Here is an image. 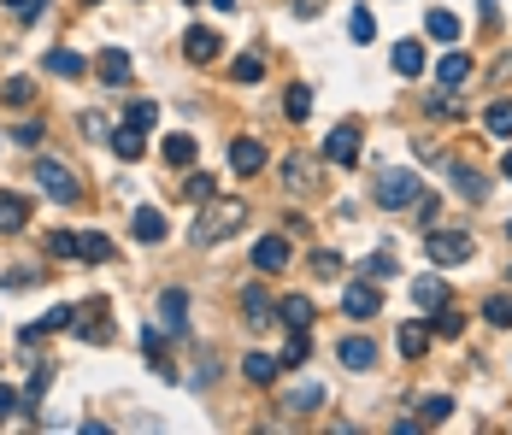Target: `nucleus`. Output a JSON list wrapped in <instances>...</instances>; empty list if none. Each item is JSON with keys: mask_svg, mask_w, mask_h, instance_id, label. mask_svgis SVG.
Returning a JSON list of instances; mask_svg holds the SVG:
<instances>
[{"mask_svg": "<svg viewBox=\"0 0 512 435\" xmlns=\"http://www.w3.org/2000/svg\"><path fill=\"white\" fill-rule=\"evenodd\" d=\"M242 223H247V206H242V201H206L189 235H195L201 247H212V242H224V235H236Z\"/></svg>", "mask_w": 512, "mask_h": 435, "instance_id": "f257e3e1", "label": "nucleus"}, {"mask_svg": "<svg viewBox=\"0 0 512 435\" xmlns=\"http://www.w3.org/2000/svg\"><path fill=\"white\" fill-rule=\"evenodd\" d=\"M424 253H430V265H466L477 253V242H471V230H430Z\"/></svg>", "mask_w": 512, "mask_h": 435, "instance_id": "f03ea898", "label": "nucleus"}, {"mask_svg": "<svg viewBox=\"0 0 512 435\" xmlns=\"http://www.w3.org/2000/svg\"><path fill=\"white\" fill-rule=\"evenodd\" d=\"M30 177L42 183V194H54L59 206H77V201H83V183L71 177V165H59V159H35Z\"/></svg>", "mask_w": 512, "mask_h": 435, "instance_id": "7ed1b4c3", "label": "nucleus"}, {"mask_svg": "<svg viewBox=\"0 0 512 435\" xmlns=\"http://www.w3.org/2000/svg\"><path fill=\"white\" fill-rule=\"evenodd\" d=\"M418 194H424V177H412V171H383L377 177V206H389V213L395 206H412Z\"/></svg>", "mask_w": 512, "mask_h": 435, "instance_id": "20e7f679", "label": "nucleus"}, {"mask_svg": "<svg viewBox=\"0 0 512 435\" xmlns=\"http://www.w3.org/2000/svg\"><path fill=\"white\" fill-rule=\"evenodd\" d=\"M342 312L354 318V324H371V318L383 312V294H377V282H371V277H366V282H354V289L342 294Z\"/></svg>", "mask_w": 512, "mask_h": 435, "instance_id": "39448f33", "label": "nucleus"}, {"mask_svg": "<svg viewBox=\"0 0 512 435\" xmlns=\"http://www.w3.org/2000/svg\"><path fill=\"white\" fill-rule=\"evenodd\" d=\"M242 318H247V330H271L277 324V301H271V289H242Z\"/></svg>", "mask_w": 512, "mask_h": 435, "instance_id": "423d86ee", "label": "nucleus"}, {"mask_svg": "<svg viewBox=\"0 0 512 435\" xmlns=\"http://www.w3.org/2000/svg\"><path fill=\"white\" fill-rule=\"evenodd\" d=\"M324 159H330V165H359V130L354 124H342V130H330L324 135Z\"/></svg>", "mask_w": 512, "mask_h": 435, "instance_id": "0eeeda50", "label": "nucleus"}, {"mask_svg": "<svg viewBox=\"0 0 512 435\" xmlns=\"http://www.w3.org/2000/svg\"><path fill=\"white\" fill-rule=\"evenodd\" d=\"M324 400H330V389H324V382H295V389L283 394V412H289V418H306V412H324Z\"/></svg>", "mask_w": 512, "mask_h": 435, "instance_id": "6e6552de", "label": "nucleus"}, {"mask_svg": "<svg viewBox=\"0 0 512 435\" xmlns=\"http://www.w3.org/2000/svg\"><path fill=\"white\" fill-rule=\"evenodd\" d=\"M130 54H124V47H101V59H95V77L106 83V89H124V83H130Z\"/></svg>", "mask_w": 512, "mask_h": 435, "instance_id": "1a4fd4ad", "label": "nucleus"}, {"mask_svg": "<svg viewBox=\"0 0 512 435\" xmlns=\"http://www.w3.org/2000/svg\"><path fill=\"white\" fill-rule=\"evenodd\" d=\"M336 359H342L347 371H371L377 365V341H371V335H347V341L336 347Z\"/></svg>", "mask_w": 512, "mask_h": 435, "instance_id": "9d476101", "label": "nucleus"}, {"mask_svg": "<svg viewBox=\"0 0 512 435\" xmlns=\"http://www.w3.org/2000/svg\"><path fill=\"white\" fill-rule=\"evenodd\" d=\"M230 171H236V177H254V171H266V147H259L254 135L230 142Z\"/></svg>", "mask_w": 512, "mask_h": 435, "instance_id": "9b49d317", "label": "nucleus"}, {"mask_svg": "<svg viewBox=\"0 0 512 435\" xmlns=\"http://www.w3.org/2000/svg\"><path fill=\"white\" fill-rule=\"evenodd\" d=\"M106 142H112V153H118L124 165H136V159L147 153V130H136V124H124V130H112Z\"/></svg>", "mask_w": 512, "mask_h": 435, "instance_id": "f8f14e48", "label": "nucleus"}, {"mask_svg": "<svg viewBox=\"0 0 512 435\" xmlns=\"http://www.w3.org/2000/svg\"><path fill=\"white\" fill-rule=\"evenodd\" d=\"M183 54H189L195 65H212V59H218V35H212L206 24H195V30H183Z\"/></svg>", "mask_w": 512, "mask_h": 435, "instance_id": "ddd939ff", "label": "nucleus"}, {"mask_svg": "<svg viewBox=\"0 0 512 435\" xmlns=\"http://www.w3.org/2000/svg\"><path fill=\"white\" fill-rule=\"evenodd\" d=\"M289 265V242L283 235H259L254 242V271H283Z\"/></svg>", "mask_w": 512, "mask_h": 435, "instance_id": "4468645a", "label": "nucleus"}, {"mask_svg": "<svg viewBox=\"0 0 512 435\" xmlns=\"http://www.w3.org/2000/svg\"><path fill=\"white\" fill-rule=\"evenodd\" d=\"M412 306L436 318V312L447 306V282H442V277H418V282H412Z\"/></svg>", "mask_w": 512, "mask_h": 435, "instance_id": "2eb2a0df", "label": "nucleus"}, {"mask_svg": "<svg viewBox=\"0 0 512 435\" xmlns=\"http://www.w3.org/2000/svg\"><path fill=\"white\" fill-rule=\"evenodd\" d=\"M24 223H30V201L12 189H0V235H18Z\"/></svg>", "mask_w": 512, "mask_h": 435, "instance_id": "dca6fc26", "label": "nucleus"}, {"mask_svg": "<svg viewBox=\"0 0 512 435\" xmlns=\"http://www.w3.org/2000/svg\"><path fill=\"white\" fill-rule=\"evenodd\" d=\"M130 235L147 242V247H159V242H166V218H159L154 206H136V213H130Z\"/></svg>", "mask_w": 512, "mask_h": 435, "instance_id": "f3484780", "label": "nucleus"}, {"mask_svg": "<svg viewBox=\"0 0 512 435\" xmlns=\"http://www.w3.org/2000/svg\"><path fill=\"white\" fill-rule=\"evenodd\" d=\"M312 183H318V177H312V153H289V159H283V189H289V194H306Z\"/></svg>", "mask_w": 512, "mask_h": 435, "instance_id": "a211bd4d", "label": "nucleus"}, {"mask_svg": "<svg viewBox=\"0 0 512 435\" xmlns=\"http://www.w3.org/2000/svg\"><path fill=\"white\" fill-rule=\"evenodd\" d=\"M159 318H166V330H189V294H183V289H166V294H159Z\"/></svg>", "mask_w": 512, "mask_h": 435, "instance_id": "6ab92c4d", "label": "nucleus"}, {"mask_svg": "<svg viewBox=\"0 0 512 435\" xmlns=\"http://www.w3.org/2000/svg\"><path fill=\"white\" fill-rule=\"evenodd\" d=\"M424 112H430V118H466V89H436V94H424Z\"/></svg>", "mask_w": 512, "mask_h": 435, "instance_id": "aec40b11", "label": "nucleus"}, {"mask_svg": "<svg viewBox=\"0 0 512 435\" xmlns=\"http://www.w3.org/2000/svg\"><path fill=\"white\" fill-rule=\"evenodd\" d=\"M277 324L312 330V301H306V294H283V301H277Z\"/></svg>", "mask_w": 512, "mask_h": 435, "instance_id": "412c9836", "label": "nucleus"}, {"mask_svg": "<svg viewBox=\"0 0 512 435\" xmlns=\"http://www.w3.org/2000/svg\"><path fill=\"white\" fill-rule=\"evenodd\" d=\"M447 177H454V194H459V201H483V194H489V183H483L471 165H459V159L447 165Z\"/></svg>", "mask_w": 512, "mask_h": 435, "instance_id": "4be33fe9", "label": "nucleus"}, {"mask_svg": "<svg viewBox=\"0 0 512 435\" xmlns=\"http://www.w3.org/2000/svg\"><path fill=\"white\" fill-rule=\"evenodd\" d=\"M436 77H442V89H466L471 83V54H447L442 65H436Z\"/></svg>", "mask_w": 512, "mask_h": 435, "instance_id": "5701e85b", "label": "nucleus"}, {"mask_svg": "<svg viewBox=\"0 0 512 435\" xmlns=\"http://www.w3.org/2000/svg\"><path fill=\"white\" fill-rule=\"evenodd\" d=\"M42 65L54 71V77H89V59H83V54H65V47H54Z\"/></svg>", "mask_w": 512, "mask_h": 435, "instance_id": "b1692460", "label": "nucleus"}, {"mask_svg": "<svg viewBox=\"0 0 512 435\" xmlns=\"http://www.w3.org/2000/svg\"><path fill=\"white\" fill-rule=\"evenodd\" d=\"M242 371H247V382H259V389H266V382H277L283 359H271V353H247V359H242Z\"/></svg>", "mask_w": 512, "mask_h": 435, "instance_id": "393cba45", "label": "nucleus"}, {"mask_svg": "<svg viewBox=\"0 0 512 435\" xmlns=\"http://www.w3.org/2000/svg\"><path fill=\"white\" fill-rule=\"evenodd\" d=\"M77 259H89V265H101V259H112V242L101 230H83L77 235Z\"/></svg>", "mask_w": 512, "mask_h": 435, "instance_id": "a878e982", "label": "nucleus"}, {"mask_svg": "<svg viewBox=\"0 0 512 435\" xmlns=\"http://www.w3.org/2000/svg\"><path fill=\"white\" fill-rule=\"evenodd\" d=\"M395 71H401V77H424V47L401 42V47H395Z\"/></svg>", "mask_w": 512, "mask_h": 435, "instance_id": "bb28decb", "label": "nucleus"}, {"mask_svg": "<svg viewBox=\"0 0 512 435\" xmlns=\"http://www.w3.org/2000/svg\"><path fill=\"white\" fill-rule=\"evenodd\" d=\"M347 35H354L359 47H366L371 35H377V18H371V6H354V12H347Z\"/></svg>", "mask_w": 512, "mask_h": 435, "instance_id": "cd10ccee", "label": "nucleus"}, {"mask_svg": "<svg viewBox=\"0 0 512 435\" xmlns=\"http://www.w3.org/2000/svg\"><path fill=\"white\" fill-rule=\"evenodd\" d=\"M283 112H289V124H306V112H312V89H306V83H295V89L283 94Z\"/></svg>", "mask_w": 512, "mask_h": 435, "instance_id": "c85d7f7f", "label": "nucleus"}, {"mask_svg": "<svg viewBox=\"0 0 512 435\" xmlns=\"http://www.w3.org/2000/svg\"><path fill=\"white\" fill-rule=\"evenodd\" d=\"M424 24H430V35H436V42H459V18H454L447 6H436Z\"/></svg>", "mask_w": 512, "mask_h": 435, "instance_id": "c756f323", "label": "nucleus"}, {"mask_svg": "<svg viewBox=\"0 0 512 435\" xmlns=\"http://www.w3.org/2000/svg\"><path fill=\"white\" fill-rule=\"evenodd\" d=\"M483 124H489V135H501V142H512V101H495L489 112H483Z\"/></svg>", "mask_w": 512, "mask_h": 435, "instance_id": "7c9ffc66", "label": "nucleus"}, {"mask_svg": "<svg viewBox=\"0 0 512 435\" xmlns=\"http://www.w3.org/2000/svg\"><path fill=\"white\" fill-rule=\"evenodd\" d=\"M424 347H430V330H424V324H401V359H424Z\"/></svg>", "mask_w": 512, "mask_h": 435, "instance_id": "2f4dec72", "label": "nucleus"}, {"mask_svg": "<svg viewBox=\"0 0 512 435\" xmlns=\"http://www.w3.org/2000/svg\"><path fill=\"white\" fill-rule=\"evenodd\" d=\"M483 318H489L495 330H512V294H489V301H483Z\"/></svg>", "mask_w": 512, "mask_h": 435, "instance_id": "473e14b6", "label": "nucleus"}, {"mask_svg": "<svg viewBox=\"0 0 512 435\" xmlns=\"http://www.w3.org/2000/svg\"><path fill=\"white\" fill-rule=\"evenodd\" d=\"M166 159H171V165H195V135H166Z\"/></svg>", "mask_w": 512, "mask_h": 435, "instance_id": "72a5a7b5", "label": "nucleus"}, {"mask_svg": "<svg viewBox=\"0 0 512 435\" xmlns=\"http://www.w3.org/2000/svg\"><path fill=\"white\" fill-rule=\"evenodd\" d=\"M418 412H424V424H447V418H454V400H447V394H430Z\"/></svg>", "mask_w": 512, "mask_h": 435, "instance_id": "f704fd0d", "label": "nucleus"}, {"mask_svg": "<svg viewBox=\"0 0 512 435\" xmlns=\"http://www.w3.org/2000/svg\"><path fill=\"white\" fill-rule=\"evenodd\" d=\"M183 194H189V201H201V206H206V201H212V194H218V183H212V177H206V171H195V177H189V183H183Z\"/></svg>", "mask_w": 512, "mask_h": 435, "instance_id": "c9c22d12", "label": "nucleus"}, {"mask_svg": "<svg viewBox=\"0 0 512 435\" xmlns=\"http://www.w3.org/2000/svg\"><path fill=\"white\" fill-rule=\"evenodd\" d=\"M306 353H312V335H306V330H289V347H283V365H301Z\"/></svg>", "mask_w": 512, "mask_h": 435, "instance_id": "e433bc0d", "label": "nucleus"}, {"mask_svg": "<svg viewBox=\"0 0 512 435\" xmlns=\"http://www.w3.org/2000/svg\"><path fill=\"white\" fill-rule=\"evenodd\" d=\"M359 271H366L371 282H389V277H395V259H389V253H366V265H359Z\"/></svg>", "mask_w": 512, "mask_h": 435, "instance_id": "4c0bfd02", "label": "nucleus"}, {"mask_svg": "<svg viewBox=\"0 0 512 435\" xmlns=\"http://www.w3.org/2000/svg\"><path fill=\"white\" fill-rule=\"evenodd\" d=\"M259 77H266V59H259V54H242V59H236V83H259Z\"/></svg>", "mask_w": 512, "mask_h": 435, "instance_id": "58836bf2", "label": "nucleus"}, {"mask_svg": "<svg viewBox=\"0 0 512 435\" xmlns=\"http://www.w3.org/2000/svg\"><path fill=\"white\" fill-rule=\"evenodd\" d=\"M47 389H54V371H47V365H35V377H30V389H24V406H35V400H42V394Z\"/></svg>", "mask_w": 512, "mask_h": 435, "instance_id": "ea45409f", "label": "nucleus"}, {"mask_svg": "<svg viewBox=\"0 0 512 435\" xmlns=\"http://www.w3.org/2000/svg\"><path fill=\"white\" fill-rule=\"evenodd\" d=\"M336 271H342V253L318 247V253H312V277H336Z\"/></svg>", "mask_w": 512, "mask_h": 435, "instance_id": "a19ab883", "label": "nucleus"}, {"mask_svg": "<svg viewBox=\"0 0 512 435\" xmlns=\"http://www.w3.org/2000/svg\"><path fill=\"white\" fill-rule=\"evenodd\" d=\"M459 330H466V318H459L454 306H442V312H436V335H447V341H454Z\"/></svg>", "mask_w": 512, "mask_h": 435, "instance_id": "79ce46f5", "label": "nucleus"}, {"mask_svg": "<svg viewBox=\"0 0 512 435\" xmlns=\"http://www.w3.org/2000/svg\"><path fill=\"white\" fill-rule=\"evenodd\" d=\"M6 101H12V106H30V101H35V83H30V77H12V83H6Z\"/></svg>", "mask_w": 512, "mask_h": 435, "instance_id": "37998d69", "label": "nucleus"}, {"mask_svg": "<svg viewBox=\"0 0 512 435\" xmlns=\"http://www.w3.org/2000/svg\"><path fill=\"white\" fill-rule=\"evenodd\" d=\"M47 253H54V259H71V253H77V235L54 230V235H47Z\"/></svg>", "mask_w": 512, "mask_h": 435, "instance_id": "c03bdc74", "label": "nucleus"}, {"mask_svg": "<svg viewBox=\"0 0 512 435\" xmlns=\"http://www.w3.org/2000/svg\"><path fill=\"white\" fill-rule=\"evenodd\" d=\"M154 118H159V112H154V101H136L124 124H136V130H154Z\"/></svg>", "mask_w": 512, "mask_h": 435, "instance_id": "a18cd8bd", "label": "nucleus"}, {"mask_svg": "<svg viewBox=\"0 0 512 435\" xmlns=\"http://www.w3.org/2000/svg\"><path fill=\"white\" fill-rule=\"evenodd\" d=\"M12 142H18V147H42V124H18V130H12Z\"/></svg>", "mask_w": 512, "mask_h": 435, "instance_id": "49530a36", "label": "nucleus"}, {"mask_svg": "<svg viewBox=\"0 0 512 435\" xmlns=\"http://www.w3.org/2000/svg\"><path fill=\"white\" fill-rule=\"evenodd\" d=\"M77 335H83V341H95V347H106L112 341V324H77Z\"/></svg>", "mask_w": 512, "mask_h": 435, "instance_id": "de8ad7c7", "label": "nucleus"}, {"mask_svg": "<svg viewBox=\"0 0 512 435\" xmlns=\"http://www.w3.org/2000/svg\"><path fill=\"white\" fill-rule=\"evenodd\" d=\"M71 318H77V312H71V306H54V312L42 318V330H71Z\"/></svg>", "mask_w": 512, "mask_h": 435, "instance_id": "09e8293b", "label": "nucleus"}, {"mask_svg": "<svg viewBox=\"0 0 512 435\" xmlns=\"http://www.w3.org/2000/svg\"><path fill=\"white\" fill-rule=\"evenodd\" d=\"M18 406H24V400H18V394L6 389V382H0V418H12V412H18Z\"/></svg>", "mask_w": 512, "mask_h": 435, "instance_id": "8fccbe9b", "label": "nucleus"}, {"mask_svg": "<svg viewBox=\"0 0 512 435\" xmlns=\"http://www.w3.org/2000/svg\"><path fill=\"white\" fill-rule=\"evenodd\" d=\"M83 135H89V142H101V135H112V130H106V124H101V118H95V112H89V118H83Z\"/></svg>", "mask_w": 512, "mask_h": 435, "instance_id": "3c124183", "label": "nucleus"}, {"mask_svg": "<svg viewBox=\"0 0 512 435\" xmlns=\"http://www.w3.org/2000/svg\"><path fill=\"white\" fill-rule=\"evenodd\" d=\"M412 206H418V218H424V223H436V194H418Z\"/></svg>", "mask_w": 512, "mask_h": 435, "instance_id": "603ef678", "label": "nucleus"}, {"mask_svg": "<svg viewBox=\"0 0 512 435\" xmlns=\"http://www.w3.org/2000/svg\"><path fill=\"white\" fill-rule=\"evenodd\" d=\"M18 12H24V18H42V12H47V0H24Z\"/></svg>", "mask_w": 512, "mask_h": 435, "instance_id": "864d4df0", "label": "nucleus"}, {"mask_svg": "<svg viewBox=\"0 0 512 435\" xmlns=\"http://www.w3.org/2000/svg\"><path fill=\"white\" fill-rule=\"evenodd\" d=\"M495 77H501V83H512V59H495Z\"/></svg>", "mask_w": 512, "mask_h": 435, "instance_id": "5fc2aeb1", "label": "nucleus"}, {"mask_svg": "<svg viewBox=\"0 0 512 435\" xmlns=\"http://www.w3.org/2000/svg\"><path fill=\"white\" fill-rule=\"evenodd\" d=\"M501 177L512 183V147H507V159H501Z\"/></svg>", "mask_w": 512, "mask_h": 435, "instance_id": "6e6d98bb", "label": "nucleus"}, {"mask_svg": "<svg viewBox=\"0 0 512 435\" xmlns=\"http://www.w3.org/2000/svg\"><path fill=\"white\" fill-rule=\"evenodd\" d=\"M212 6H218V12H230V6H236V0H212Z\"/></svg>", "mask_w": 512, "mask_h": 435, "instance_id": "4d7b16f0", "label": "nucleus"}, {"mask_svg": "<svg viewBox=\"0 0 512 435\" xmlns=\"http://www.w3.org/2000/svg\"><path fill=\"white\" fill-rule=\"evenodd\" d=\"M507 242H512V218H507Z\"/></svg>", "mask_w": 512, "mask_h": 435, "instance_id": "13d9d810", "label": "nucleus"}, {"mask_svg": "<svg viewBox=\"0 0 512 435\" xmlns=\"http://www.w3.org/2000/svg\"><path fill=\"white\" fill-rule=\"evenodd\" d=\"M83 6H101V0H83Z\"/></svg>", "mask_w": 512, "mask_h": 435, "instance_id": "bf43d9fd", "label": "nucleus"}, {"mask_svg": "<svg viewBox=\"0 0 512 435\" xmlns=\"http://www.w3.org/2000/svg\"><path fill=\"white\" fill-rule=\"evenodd\" d=\"M6 6H24V0H6Z\"/></svg>", "mask_w": 512, "mask_h": 435, "instance_id": "052dcab7", "label": "nucleus"}, {"mask_svg": "<svg viewBox=\"0 0 512 435\" xmlns=\"http://www.w3.org/2000/svg\"><path fill=\"white\" fill-rule=\"evenodd\" d=\"M507 277H512V271H507Z\"/></svg>", "mask_w": 512, "mask_h": 435, "instance_id": "680f3d73", "label": "nucleus"}]
</instances>
